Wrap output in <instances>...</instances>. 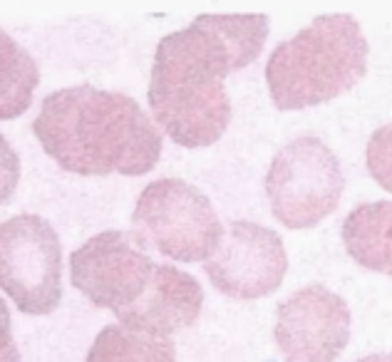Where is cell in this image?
Masks as SVG:
<instances>
[{"label": "cell", "instance_id": "1", "mask_svg": "<svg viewBox=\"0 0 392 362\" xmlns=\"http://www.w3.org/2000/svg\"><path fill=\"white\" fill-rule=\"evenodd\" d=\"M268 33L263 13H204L159 40L147 87L159 130L184 149L219 142L234 117L223 80L261 55Z\"/></svg>", "mask_w": 392, "mask_h": 362}, {"label": "cell", "instance_id": "2", "mask_svg": "<svg viewBox=\"0 0 392 362\" xmlns=\"http://www.w3.org/2000/svg\"><path fill=\"white\" fill-rule=\"evenodd\" d=\"M33 132L45 154L77 176L149 174L164 147V132L137 99L92 84L50 92Z\"/></svg>", "mask_w": 392, "mask_h": 362}, {"label": "cell", "instance_id": "3", "mask_svg": "<svg viewBox=\"0 0 392 362\" xmlns=\"http://www.w3.org/2000/svg\"><path fill=\"white\" fill-rule=\"evenodd\" d=\"M370 45L347 13L313 18L293 38L273 47L266 84L275 110H306L353 90L367 72Z\"/></svg>", "mask_w": 392, "mask_h": 362}, {"label": "cell", "instance_id": "4", "mask_svg": "<svg viewBox=\"0 0 392 362\" xmlns=\"http://www.w3.org/2000/svg\"><path fill=\"white\" fill-rule=\"evenodd\" d=\"M132 233L164 258L206 263L221 246L223 224L201 189L167 176L142 189L132 211Z\"/></svg>", "mask_w": 392, "mask_h": 362}, {"label": "cell", "instance_id": "5", "mask_svg": "<svg viewBox=\"0 0 392 362\" xmlns=\"http://www.w3.org/2000/svg\"><path fill=\"white\" fill-rule=\"evenodd\" d=\"M345 176L335 152L315 134L283 144L268 164L266 196L271 214L286 228H313L338 208Z\"/></svg>", "mask_w": 392, "mask_h": 362}, {"label": "cell", "instance_id": "6", "mask_svg": "<svg viewBox=\"0 0 392 362\" xmlns=\"http://www.w3.org/2000/svg\"><path fill=\"white\" fill-rule=\"evenodd\" d=\"M0 288L27 315H47L60 305L62 246L50 221L18 214L0 224Z\"/></svg>", "mask_w": 392, "mask_h": 362}, {"label": "cell", "instance_id": "7", "mask_svg": "<svg viewBox=\"0 0 392 362\" xmlns=\"http://www.w3.org/2000/svg\"><path fill=\"white\" fill-rule=\"evenodd\" d=\"M157 263L132 231H102L70 256V280L97 308L119 311L137 303Z\"/></svg>", "mask_w": 392, "mask_h": 362}, {"label": "cell", "instance_id": "8", "mask_svg": "<svg viewBox=\"0 0 392 362\" xmlns=\"http://www.w3.org/2000/svg\"><path fill=\"white\" fill-rule=\"evenodd\" d=\"M288 271L283 239L256 221H231L221 246L204 263L211 285L236 300L266 298L281 288Z\"/></svg>", "mask_w": 392, "mask_h": 362}, {"label": "cell", "instance_id": "9", "mask_svg": "<svg viewBox=\"0 0 392 362\" xmlns=\"http://www.w3.org/2000/svg\"><path fill=\"white\" fill-rule=\"evenodd\" d=\"M350 308L326 285H306L278 305L275 345L286 362H335L350 343Z\"/></svg>", "mask_w": 392, "mask_h": 362}, {"label": "cell", "instance_id": "10", "mask_svg": "<svg viewBox=\"0 0 392 362\" xmlns=\"http://www.w3.org/2000/svg\"><path fill=\"white\" fill-rule=\"evenodd\" d=\"M204 291L191 273L177 265L157 263L147 291L137 303L117 313V320L130 328L169 337L177 330L189 328L201 313Z\"/></svg>", "mask_w": 392, "mask_h": 362}, {"label": "cell", "instance_id": "11", "mask_svg": "<svg viewBox=\"0 0 392 362\" xmlns=\"http://www.w3.org/2000/svg\"><path fill=\"white\" fill-rule=\"evenodd\" d=\"M343 246L367 271L392 278V201H365L343 221Z\"/></svg>", "mask_w": 392, "mask_h": 362}, {"label": "cell", "instance_id": "12", "mask_svg": "<svg viewBox=\"0 0 392 362\" xmlns=\"http://www.w3.org/2000/svg\"><path fill=\"white\" fill-rule=\"evenodd\" d=\"M38 84L35 58L0 27V122L25 114Z\"/></svg>", "mask_w": 392, "mask_h": 362}, {"label": "cell", "instance_id": "13", "mask_svg": "<svg viewBox=\"0 0 392 362\" xmlns=\"http://www.w3.org/2000/svg\"><path fill=\"white\" fill-rule=\"evenodd\" d=\"M87 362H177V352L169 337L117 323L95 337Z\"/></svg>", "mask_w": 392, "mask_h": 362}, {"label": "cell", "instance_id": "14", "mask_svg": "<svg viewBox=\"0 0 392 362\" xmlns=\"http://www.w3.org/2000/svg\"><path fill=\"white\" fill-rule=\"evenodd\" d=\"M365 164L375 184L392 194V122L373 132L365 149Z\"/></svg>", "mask_w": 392, "mask_h": 362}, {"label": "cell", "instance_id": "15", "mask_svg": "<svg viewBox=\"0 0 392 362\" xmlns=\"http://www.w3.org/2000/svg\"><path fill=\"white\" fill-rule=\"evenodd\" d=\"M20 181V156L13 144L0 134V206L10 201Z\"/></svg>", "mask_w": 392, "mask_h": 362}, {"label": "cell", "instance_id": "16", "mask_svg": "<svg viewBox=\"0 0 392 362\" xmlns=\"http://www.w3.org/2000/svg\"><path fill=\"white\" fill-rule=\"evenodd\" d=\"M0 362H20L18 345L13 340V325L5 300L0 298Z\"/></svg>", "mask_w": 392, "mask_h": 362}, {"label": "cell", "instance_id": "17", "mask_svg": "<svg viewBox=\"0 0 392 362\" xmlns=\"http://www.w3.org/2000/svg\"><path fill=\"white\" fill-rule=\"evenodd\" d=\"M358 362H392V355H367V357H363V360H358Z\"/></svg>", "mask_w": 392, "mask_h": 362}]
</instances>
